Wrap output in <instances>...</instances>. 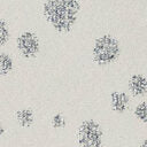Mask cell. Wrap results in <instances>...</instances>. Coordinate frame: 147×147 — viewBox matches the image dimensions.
<instances>
[{"instance_id": "11", "label": "cell", "mask_w": 147, "mask_h": 147, "mask_svg": "<svg viewBox=\"0 0 147 147\" xmlns=\"http://www.w3.org/2000/svg\"><path fill=\"white\" fill-rule=\"evenodd\" d=\"M52 125L55 127V129H59V127H63L65 125V119L63 117V115L61 113H57L55 114L53 117H52Z\"/></svg>"}, {"instance_id": "12", "label": "cell", "mask_w": 147, "mask_h": 147, "mask_svg": "<svg viewBox=\"0 0 147 147\" xmlns=\"http://www.w3.org/2000/svg\"><path fill=\"white\" fill-rule=\"evenodd\" d=\"M5 133V127H3V124H2V121L0 118V138L2 137V134Z\"/></svg>"}, {"instance_id": "1", "label": "cell", "mask_w": 147, "mask_h": 147, "mask_svg": "<svg viewBox=\"0 0 147 147\" xmlns=\"http://www.w3.org/2000/svg\"><path fill=\"white\" fill-rule=\"evenodd\" d=\"M46 23L57 33L71 32L82 11L80 0H44L41 5Z\"/></svg>"}, {"instance_id": "5", "label": "cell", "mask_w": 147, "mask_h": 147, "mask_svg": "<svg viewBox=\"0 0 147 147\" xmlns=\"http://www.w3.org/2000/svg\"><path fill=\"white\" fill-rule=\"evenodd\" d=\"M127 88L131 95L140 98L147 94V76L141 72H134L130 75L127 80Z\"/></svg>"}, {"instance_id": "6", "label": "cell", "mask_w": 147, "mask_h": 147, "mask_svg": "<svg viewBox=\"0 0 147 147\" xmlns=\"http://www.w3.org/2000/svg\"><path fill=\"white\" fill-rule=\"evenodd\" d=\"M130 103V96L124 91H113L110 93V107L117 114L126 111Z\"/></svg>"}, {"instance_id": "14", "label": "cell", "mask_w": 147, "mask_h": 147, "mask_svg": "<svg viewBox=\"0 0 147 147\" xmlns=\"http://www.w3.org/2000/svg\"><path fill=\"white\" fill-rule=\"evenodd\" d=\"M85 1H94V0H85Z\"/></svg>"}, {"instance_id": "3", "label": "cell", "mask_w": 147, "mask_h": 147, "mask_svg": "<svg viewBox=\"0 0 147 147\" xmlns=\"http://www.w3.org/2000/svg\"><path fill=\"white\" fill-rule=\"evenodd\" d=\"M15 47L22 59L33 60L41 51V41L36 31L23 30L15 38Z\"/></svg>"}, {"instance_id": "13", "label": "cell", "mask_w": 147, "mask_h": 147, "mask_svg": "<svg viewBox=\"0 0 147 147\" xmlns=\"http://www.w3.org/2000/svg\"><path fill=\"white\" fill-rule=\"evenodd\" d=\"M139 147H147V139H144L141 141V144L139 145Z\"/></svg>"}, {"instance_id": "8", "label": "cell", "mask_w": 147, "mask_h": 147, "mask_svg": "<svg viewBox=\"0 0 147 147\" xmlns=\"http://www.w3.org/2000/svg\"><path fill=\"white\" fill-rule=\"evenodd\" d=\"M16 119L21 126L29 127L32 125V123L34 121L33 111L30 108H22L16 111Z\"/></svg>"}, {"instance_id": "7", "label": "cell", "mask_w": 147, "mask_h": 147, "mask_svg": "<svg viewBox=\"0 0 147 147\" xmlns=\"http://www.w3.org/2000/svg\"><path fill=\"white\" fill-rule=\"evenodd\" d=\"M15 69L14 56L5 51H0V77H7Z\"/></svg>"}, {"instance_id": "9", "label": "cell", "mask_w": 147, "mask_h": 147, "mask_svg": "<svg viewBox=\"0 0 147 147\" xmlns=\"http://www.w3.org/2000/svg\"><path fill=\"white\" fill-rule=\"evenodd\" d=\"M11 38V29L9 25V22L3 18L0 17V48H3Z\"/></svg>"}, {"instance_id": "4", "label": "cell", "mask_w": 147, "mask_h": 147, "mask_svg": "<svg viewBox=\"0 0 147 147\" xmlns=\"http://www.w3.org/2000/svg\"><path fill=\"white\" fill-rule=\"evenodd\" d=\"M102 129L94 119L84 121L78 129V141L82 147H103Z\"/></svg>"}, {"instance_id": "10", "label": "cell", "mask_w": 147, "mask_h": 147, "mask_svg": "<svg viewBox=\"0 0 147 147\" xmlns=\"http://www.w3.org/2000/svg\"><path fill=\"white\" fill-rule=\"evenodd\" d=\"M133 115L141 123H147V100L140 101L133 109Z\"/></svg>"}, {"instance_id": "2", "label": "cell", "mask_w": 147, "mask_h": 147, "mask_svg": "<svg viewBox=\"0 0 147 147\" xmlns=\"http://www.w3.org/2000/svg\"><path fill=\"white\" fill-rule=\"evenodd\" d=\"M122 54V45L119 40L110 34L103 33L98 36L92 44L91 56L99 67H108L114 64Z\"/></svg>"}]
</instances>
